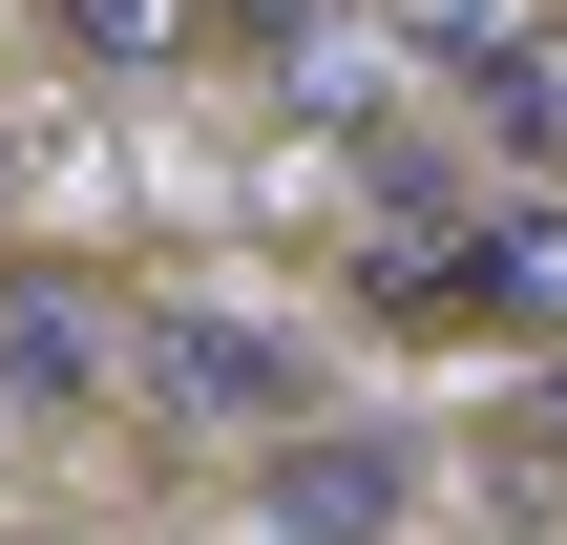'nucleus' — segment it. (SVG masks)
Returning <instances> with one entry per match:
<instances>
[{
    "instance_id": "8",
    "label": "nucleus",
    "mask_w": 567,
    "mask_h": 545,
    "mask_svg": "<svg viewBox=\"0 0 567 545\" xmlns=\"http://www.w3.org/2000/svg\"><path fill=\"white\" fill-rule=\"evenodd\" d=\"M547 420H567V378H547Z\"/></svg>"
},
{
    "instance_id": "6",
    "label": "nucleus",
    "mask_w": 567,
    "mask_h": 545,
    "mask_svg": "<svg viewBox=\"0 0 567 545\" xmlns=\"http://www.w3.org/2000/svg\"><path fill=\"white\" fill-rule=\"evenodd\" d=\"M42 21H63V63H189L210 42L189 0H42Z\"/></svg>"
},
{
    "instance_id": "3",
    "label": "nucleus",
    "mask_w": 567,
    "mask_h": 545,
    "mask_svg": "<svg viewBox=\"0 0 567 545\" xmlns=\"http://www.w3.org/2000/svg\"><path fill=\"white\" fill-rule=\"evenodd\" d=\"M442 315L505 336V357H567V189H463L442 210Z\"/></svg>"
},
{
    "instance_id": "1",
    "label": "nucleus",
    "mask_w": 567,
    "mask_h": 545,
    "mask_svg": "<svg viewBox=\"0 0 567 545\" xmlns=\"http://www.w3.org/2000/svg\"><path fill=\"white\" fill-rule=\"evenodd\" d=\"M126 399H147V420H210V441H274V420H316V357H295L274 315L126 294Z\"/></svg>"
},
{
    "instance_id": "5",
    "label": "nucleus",
    "mask_w": 567,
    "mask_h": 545,
    "mask_svg": "<svg viewBox=\"0 0 567 545\" xmlns=\"http://www.w3.org/2000/svg\"><path fill=\"white\" fill-rule=\"evenodd\" d=\"M0 399H21V420H105V399H126V294L0 273Z\"/></svg>"
},
{
    "instance_id": "2",
    "label": "nucleus",
    "mask_w": 567,
    "mask_h": 545,
    "mask_svg": "<svg viewBox=\"0 0 567 545\" xmlns=\"http://www.w3.org/2000/svg\"><path fill=\"white\" fill-rule=\"evenodd\" d=\"M400 42L442 63V105H463L505 168L567 189V42H547V0H400Z\"/></svg>"
},
{
    "instance_id": "4",
    "label": "nucleus",
    "mask_w": 567,
    "mask_h": 545,
    "mask_svg": "<svg viewBox=\"0 0 567 545\" xmlns=\"http://www.w3.org/2000/svg\"><path fill=\"white\" fill-rule=\"evenodd\" d=\"M421 504V441H379V420H274L252 441V525L274 545H400Z\"/></svg>"
},
{
    "instance_id": "7",
    "label": "nucleus",
    "mask_w": 567,
    "mask_h": 545,
    "mask_svg": "<svg viewBox=\"0 0 567 545\" xmlns=\"http://www.w3.org/2000/svg\"><path fill=\"white\" fill-rule=\"evenodd\" d=\"M189 21H231V42H316L337 0H189Z\"/></svg>"
}]
</instances>
